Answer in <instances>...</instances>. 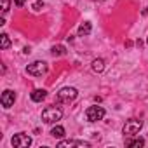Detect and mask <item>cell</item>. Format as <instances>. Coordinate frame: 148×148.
I'll return each mask as SVG.
<instances>
[{"label":"cell","instance_id":"52a82bcc","mask_svg":"<svg viewBox=\"0 0 148 148\" xmlns=\"http://www.w3.org/2000/svg\"><path fill=\"white\" fill-rule=\"evenodd\" d=\"M0 101H2V106H4V108H11V106L14 105V101H16V94H14V91L5 89V91L2 92V98H0Z\"/></svg>","mask_w":148,"mask_h":148},{"label":"cell","instance_id":"7c38bea8","mask_svg":"<svg viewBox=\"0 0 148 148\" xmlns=\"http://www.w3.org/2000/svg\"><path fill=\"white\" fill-rule=\"evenodd\" d=\"M51 134H52L54 138H63V136H64V127H61V125H54V127L51 129Z\"/></svg>","mask_w":148,"mask_h":148},{"label":"cell","instance_id":"d6986e66","mask_svg":"<svg viewBox=\"0 0 148 148\" xmlns=\"http://www.w3.org/2000/svg\"><path fill=\"white\" fill-rule=\"evenodd\" d=\"M94 2H103V0H94Z\"/></svg>","mask_w":148,"mask_h":148},{"label":"cell","instance_id":"e0dca14e","mask_svg":"<svg viewBox=\"0 0 148 148\" xmlns=\"http://www.w3.org/2000/svg\"><path fill=\"white\" fill-rule=\"evenodd\" d=\"M32 7H33V11H40V9H44V2H42V0H37Z\"/></svg>","mask_w":148,"mask_h":148},{"label":"cell","instance_id":"8fae6325","mask_svg":"<svg viewBox=\"0 0 148 148\" xmlns=\"http://www.w3.org/2000/svg\"><path fill=\"white\" fill-rule=\"evenodd\" d=\"M92 70H94L96 73H101V71L105 70V61H103V59H94V61H92Z\"/></svg>","mask_w":148,"mask_h":148},{"label":"cell","instance_id":"4fadbf2b","mask_svg":"<svg viewBox=\"0 0 148 148\" xmlns=\"http://www.w3.org/2000/svg\"><path fill=\"white\" fill-rule=\"evenodd\" d=\"M143 145H145V139H143V138H138V139L127 141V146H129V148H141Z\"/></svg>","mask_w":148,"mask_h":148},{"label":"cell","instance_id":"5b68a950","mask_svg":"<svg viewBox=\"0 0 148 148\" xmlns=\"http://www.w3.org/2000/svg\"><path fill=\"white\" fill-rule=\"evenodd\" d=\"M86 117L89 122H98L105 117V108L103 106H89L86 112Z\"/></svg>","mask_w":148,"mask_h":148},{"label":"cell","instance_id":"5bb4252c","mask_svg":"<svg viewBox=\"0 0 148 148\" xmlns=\"http://www.w3.org/2000/svg\"><path fill=\"white\" fill-rule=\"evenodd\" d=\"M51 52H52V56H63V54H66V49H64V45H54L51 49Z\"/></svg>","mask_w":148,"mask_h":148},{"label":"cell","instance_id":"8992f818","mask_svg":"<svg viewBox=\"0 0 148 148\" xmlns=\"http://www.w3.org/2000/svg\"><path fill=\"white\" fill-rule=\"evenodd\" d=\"M30 145H32V138L28 134L18 132V134L12 136V146H16V148H28Z\"/></svg>","mask_w":148,"mask_h":148},{"label":"cell","instance_id":"ac0fdd59","mask_svg":"<svg viewBox=\"0 0 148 148\" xmlns=\"http://www.w3.org/2000/svg\"><path fill=\"white\" fill-rule=\"evenodd\" d=\"M25 2H26V0H14V5H16V7H23Z\"/></svg>","mask_w":148,"mask_h":148},{"label":"cell","instance_id":"ba28073f","mask_svg":"<svg viewBox=\"0 0 148 148\" xmlns=\"http://www.w3.org/2000/svg\"><path fill=\"white\" fill-rule=\"evenodd\" d=\"M58 146H59V148H63V146H79V148H89L91 145H89L87 141H77V139H64V141H59V143H58Z\"/></svg>","mask_w":148,"mask_h":148},{"label":"cell","instance_id":"ffe728a7","mask_svg":"<svg viewBox=\"0 0 148 148\" xmlns=\"http://www.w3.org/2000/svg\"><path fill=\"white\" fill-rule=\"evenodd\" d=\"M146 44H148V40H146Z\"/></svg>","mask_w":148,"mask_h":148},{"label":"cell","instance_id":"2e32d148","mask_svg":"<svg viewBox=\"0 0 148 148\" xmlns=\"http://www.w3.org/2000/svg\"><path fill=\"white\" fill-rule=\"evenodd\" d=\"M9 5H11V0H2V14L9 11Z\"/></svg>","mask_w":148,"mask_h":148},{"label":"cell","instance_id":"9c48e42d","mask_svg":"<svg viewBox=\"0 0 148 148\" xmlns=\"http://www.w3.org/2000/svg\"><path fill=\"white\" fill-rule=\"evenodd\" d=\"M45 96H47V92H45L44 89H35V91H32V99H33L35 103L44 101V99H45Z\"/></svg>","mask_w":148,"mask_h":148},{"label":"cell","instance_id":"7a4b0ae2","mask_svg":"<svg viewBox=\"0 0 148 148\" xmlns=\"http://www.w3.org/2000/svg\"><path fill=\"white\" fill-rule=\"evenodd\" d=\"M47 70H49V66L45 61H33L32 64L26 66V71L33 77H42L44 73H47Z\"/></svg>","mask_w":148,"mask_h":148},{"label":"cell","instance_id":"9a60e30c","mask_svg":"<svg viewBox=\"0 0 148 148\" xmlns=\"http://www.w3.org/2000/svg\"><path fill=\"white\" fill-rule=\"evenodd\" d=\"M0 40H2V49H9L11 40H9V35H7V33H2V35H0Z\"/></svg>","mask_w":148,"mask_h":148},{"label":"cell","instance_id":"277c9868","mask_svg":"<svg viewBox=\"0 0 148 148\" xmlns=\"http://www.w3.org/2000/svg\"><path fill=\"white\" fill-rule=\"evenodd\" d=\"M141 127H143V122L141 120H136V119H131V120H127L125 124H124V134L125 136H134V134H138L139 131H141Z\"/></svg>","mask_w":148,"mask_h":148},{"label":"cell","instance_id":"3957f363","mask_svg":"<svg viewBox=\"0 0 148 148\" xmlns=\"http://www.w3.org/2000/svg\"><path fill=\"white\" fill-rule=\"evenodd\" d=\"M77 89L75 87H63L59 92H58V101L59 103H70V101H73V99H75L77 98Z\"/></svg>","mask_w":148,"mask_h":148},{"label":"cell","instance_id":"6da1fadb","mask_svg":"<svg viewBox=\"0 0 148 148\" xmlns=\"http://www.w3.org/2000/svg\"><path fill=\"white\" fill-rule=\"evenodd\" d=\"M63 117V112L58 108V106H47L44 112H42V120L45 124H54L58 120H61Z\"/></svg>","mask_w":148,"mask_h":148},{"label":"cell","instance_id":"30bf717a","mask_svg":"<svg viewBox=\"0 0 148 148\" xmlns=\"http://www.w3.org/2000/svg\"><path fill=\"white\" fill-rule=\"evenodd\" d=\"M91 30H92L91 23H89V21H86V23H82V25L79 26V35H80V37H86V35H89V33H91Z\"/></svg>","mask_w":148,"mask_h":148}]
</instances>
